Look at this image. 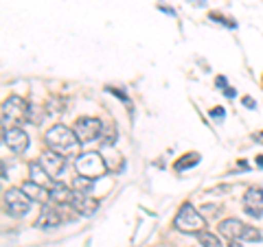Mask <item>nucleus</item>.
<instances>
[{
	"label": "nucleus",
	"mask_w": 263,
	"mask_h": 247,
	"mask_svg": "<svg viewBox=\"0 0 263 247\" xmlns=\"http://www.w3.org/2000/svg\"><path fill=\"white\" fill-rule=\"evenodd\" d=\"M44 142L48 149H53L62 155H70L77 151V147L81 145L79 138L75 134V129L66 127V125H53L51 129L44 134Z\"/></svg>",
	"instance_id": "1"
},
{
	"label": "nucleus",
	"mask_w": 263,
	"mask_h": 247,
	"mask_svg": "<svg viewBox=\"0 0 263 247\" xmlns=\"http://www.w3.org/2000/svg\"><path fill=\"white\" fill-rule=\"evenodd\" d=\"M75 169L79 175H86L90 179H99L108 173V162L101 153L97 151H86V153H79L77 160H75Z\"/></svg>",
	"instance_id": "2"
},
{
	"label": "nucleus",
	"mask_w": 263,
	"mask_h": 247,
	"mask_svg": "<svg viewBox=\"0 0 263 247\" xmlns=\"http://www.w3.org/2000/svg\"><path fill=\"white\" fill-rule=\"evenodd\" d=\"M174 225H176V230H180V232H184V234H197V232H204L206 221H204V217L191 203H182L174 219Z\"/></svg>",
	"instance_id": "3"
},
{
	"label": "nucleus",
	"mask_w": 263,
	"mask_h": 247,
	"mask_svg": "<svg viewBox=\"0 0 263 247\" xmlns=\"http://www.w3.org/2000/svg\"><path fill=\"white\" fill-rule=\"evenodd\" d=\"M219 234L228 241H261L259 230L241 223L239 219H224L219 223Z\"/></svg>",
	"instance_id": "4"
},
{
	"label": "nucleus",
	"mask_w": 263,
	"mask_h": 247,
	"mask_svg": "<svg viewBox=\"0 0 263 247\" xmlns=\"http://www.w3.org/2000/svg\"><path fill=\"white\" fill-rule=\"evenodd\" d=\"M29 120V103L22 96H9L3 103V122L7 125H22Z\"/></svg>",
	"instance_id": "5"
},
{
	"label": "nucleus",
	"mask_w": 263,
	"mask_h": 247,
	"mask_svg": "<svg viewBox=\"0 0 263 247\" xmlns=\"http://www.w3.org/2000/svg\"><path fill=\"white\" fill-rule=\"evenodd\" d=\"M5 208L11 217H24L31 210V199L22 188H9L5 191Z\"/></svg>",
	"instance_id": "6"
},
{
	"label": "nucleus",
	"mask_w": 263,
	"mask_h": 247,
	"mask_svg": "<svg viewBox=\"0 0 263 247\" xmlns=\"http://www.w3.org/2000/svg\"><path fill=\"white\" fill-rule=\"evenodd\" d=\"M72 129H75V134L79 138L81 145L86 142H92V140H97L99 136L103 134V125L99 118H90V116H84V118H77L75 125H72Z\"/></svg>",
	"instance_id": "7"
},
{
	"label": "nucleus",
	"mask_w": 263,
	"mask_h": 247,
	"mask_svg": "<svg viewBox=\"0 0 263 247\" xmlns=\"http://www.w3.org/2000/svg\"><path fill=\"white\" fill-rule=\"evenodd\" d=\"M40 162H42V167L46 169V173L51 175L53 179H57L62 175V171L66 167V158L62 153H57L53 149H46L42 155H40Z\"/></svg>",
	"instance_id": "8"
},
{
	"label": "nucleus",
	"mask_w": 263,
	"mask_h": 247,
	"mask_svg": "<svg viewBox=\"0 0 263 247\" xmlns=\"http://www.w3.org/2000/svg\"><path fill=\"white\" fill-rule=\"evenodd\" d=\"M3 140L13 153H22V151H27V147H29V136L24 134L20 127H11V129L5 127L3 129Z\"/></svg>",
	"instance_id": "9"
},
{
	"label": "nucleus",
	"mask_w": 263,
	"mask_h": 247,
	"mask_svg": "<svg viewBox=\"0 0 263 247\" xmlns=\"http://www.w3.org/2000/svg\"><path fill=\"white\" fill-rule=\"evenodd\" d=\"M70 205L75 208V212H79V215L90 217V215H95V212L99 210V199H95V197H90L86 193H75Z\"/></svg>",
	"instance_id": "10"
},
{
	"label": "nucleus",
	"mask_w": 263,
	"mask_h": 247,
	"mask_svg": "<svg viewBox=\"0 0 263 247\" xmlns=\"http://www.w3.org/2000/svg\"><path fill=\"white\" fill-rule=\"evenodd\" d=\"M243 205H246L248 215L261 217V212H263V191L261 188H248V193L243 195Z\"/></svg>",
	"instance_id": "11"
},
{
	"label": "nucleus",
	"mask_w": 263,
	"mask_h": 247,
	"mask_svg": "<svg viewBox=\"0 0 263 247\" xmlns=\"http://www.w3.org/2000/svg\"><path fill=\"white\" fill-rule=\"evenodd\" d=\"M22 191L27 193V197L31 201H37V203H46L51 201V188H46L42 184H35V182H24L22 184Z\"/></svg>",
	"instance_id": "12"
},
{
	"label": "nucleus",
	"mask_w": 263,
	"mask_h": 247,
	"mask_svg": "<svg viewBox=\"0 0 263 247\" xmlns=\"http://www.w3.org/2000/svg\"><path fill=\"white\" fill-rule=\"evenodd\" d=\"M62 223V215L57 212L55 208H51V205H44L42 210H40V217L35 221V228L40 230H48V228H55Z\"/></svg>",
	"instance_id": "13"
},
{
	"label": "nucleus",
	"mask_w": 263,
	"mask_h": 247,
	"mask_svg": "<svg viewBox=\"0 0 263 247\" xmlns=\"http://www.w3.org/2000/svg\"><path fill=\"white\" fill-rule=\"evenodd\" d=\"M72 197H75V191H70L66 184L55 182L51 186V201L53 203H57V205H68V203H72Z\"/></svg>",
	"instance_id": "14"
},
{
	"label": "nucleus",
	"mask_w": 263,
	"mask_h": 247,
	"mask_svg": "<svg viewBox=\"0 0 263 247\" xmlns=\"http://www.w3.org/2000/svg\"><path fill=\"white\" fill-rule=\"evenodd\" d=\"M29 171H31V182H35V184H42V186H48L51 184V175L46 173V169L42 167V162H31L29 164Z\"/></svg>",
	"instance_id": "15"
},
{
	"label": "nucleus",
	"mask_w": 263,
	"mask_h": 247,
	"mask_svg": "<svg viewBox=\"0 0 263 247\" xmlns=\"http://www.w3.org/2000/svg\"><path fill=\"white\" fill-rule=\"evenodd\" d=\"M92 184H95V179H90V177H86V175H79V173H77V177L72 179V191L90 195V191H92Z\"/></svg>",
	"instance_id": "16"
},
{
	"label": "nucleus",
	"mask_w": 263,
	"mask_h": 247,
	"mask_svg": "<svg viewBox=\"0 0 263 247\" xmlns=\"http://www.w3.org/2000/svg\"><path fill=\"white\" fill-rule=\"evenodd\" d=\"M197 241H200V245L202 247H221V243H219V238L215 236V234H211V232H197Z\"/></svg>",
	"instance_id": "17"
},
{
	"label": "nucleus",
	"mask_w": 263,
	"mask_h": 247,
	"mask_svg": "<svg viewBox=\"0 0 263 247\" xmlns=\"http://www.w3.org/2000/svg\"><path fill=\"white\" fill-rule=\"evenodd\" d=\"M197 162H200V155H197V153H189V155H184L182 160H178V162H176V171L191 169V167H195Z\"/></svg>",
	"instance_id": "18"
},
{
	"label": "nucleus",
	"mask_w": 263,
	"mask_h": 247,
	"mask_svg": "<svg viewBox=\"0 0 263 247\" xmlns=\"http://www.w3.org/2000/svg\"><path fill=\"white\" fill-rule=\"evenodd\" d=\"M211 20H215V22H221V24H226V27L235 29V22H233V20H226L224 15H219V13H211Z\"/></svg>",
	"instance_id": "19"
},
{
	"label": "nucleus",
	"mask_w": 263,
	"mask_h": 247,
	"mask_svg": "<svg viewBox=\"0 0 263 247\" xmlns=\"http://www.w3.org/2000/svg\"><path fill=\"white\" fill-rule=\"evenodd\" d=\"M108 92H112L114 96H119L123 103H127V105H129V98H127V94H125V92H121V90H117V88H108Z\"/></svg>",
	"instance_id": "20"
},
{
	"label": "nucleus",
	"mask_w": 263,
	"mask_h": 247,
	"mask_svg": "<svg viewBox=\"0 0 263 247\" xmlns=\"http://www.w3.org/2000/svg\"><path fill=\"white\" fill-rule=\"evenodd\" d=\"M211 116L215 118V120H221V118L226 116V110L224 108H215V110H211Z\"/></svg>",
	"instance_id": "21"
},
{
	"label": "nucleus",
	"mask_w": 263,
	"mask_h": 247,
	"mask_svg": "<svg viewBox=\"0 0 263 247\" xmlns=\"http://www.w3.org/2000/svg\"><path fill=\"white\" fill-rule=\"evenodd\" d=\"M215 84H217V88H219V90H226V88H230V86L226 84V77H217V79H215Z\"/></svg>",
	"instance_id": "22"
},
{
	"label": "nucleus",
	"mask_w": 263,
	"mask_h": 247,
	"mask_svg": "<svg viewBox=\"0 0 263 247\" xmlns=\"http://www.w3.org/2000/svg\"><path fill=\"white\" fill-rule=\"evenodd\" d=\"M243 105H246V108H248V110H252V108H254V105H257V103H254L250 96H243Z\"/></svg>",
	"instance_id": "23"
},
{
	"label": "nucleus",
	"mask_w": 263,
	"mask_h": 247,
	"mask_svg": "<svg viewBox=\"0 0 263 247\" xmlns=\"http://www.w3.org/2000/svg\"><path fill=\"white\" fill-rule=\"evenodd\" d=\"M224 94H226L228 98H233V96H235V90H233V88H226V90H224Z\"/></svg>",
	"instance_id": "24"
},
{
	"label": "nucleus",
	"mask_w": 263,
	"mask_h": 247,
	"mask_svg": "<svg viewBox=\"0 0 263 247\" xmlns=\"http://www.w3.org/2000/svg\"><path fill=\"white\" fill-rule=\"evenodd\" d=\"M254 162H257L259 169H263V155H257V160H254Z\"/></svg>",
	"instance_id": "25"
},
{
	"label": "nucleus",
	"mask_w": 263,
	"mask_h": 247,
	"mask_svg": "<svg viewBox=\"0 0 263 247\" xmlns=\"http://www.w3.org/2000/svg\"><path fill=\"white\" fill-rule=\"evenodd\" d=\"M228 247H243V245H239V241H230V245Z\"/></svg>",
	"instance_id": "26"
},
{
	"label": "nucleus",
	"mask_w": 263,
	"mask_h": 247,
	"mask_svg": "<svg viewBox=\"0 0 263 247\" xmlns=\"http://www.w3.org/2000/svg\"><path fill=\"white\" fill-rule=\"evenodd\" d=\"M254 138H257V140H259V142H263V131H259V134H257V136H254Z\"/></svg>",
	"instance_id": "27"
}]
</instances>
